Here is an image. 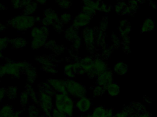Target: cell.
<instances>
[{
    "label": "cell",
    "mask_w": 157,
    "mask_h": 117,
    "mask_svg": "<svg viewBox=\"0 0 157 117\" xmlns=\"http://www.w3.org/2000/svg\"><path fill=\"white\" fill-rule=\"evenodd\" d=\"M25 91L28 93L29 97L32 100L33 104L35 105H39L38 95L35 92L34 89L32 87V85L30 84H27L26 86Z\"/></svg>",
    "instance_id": "21"
},
{
    "label": "cell",
    "mask_w": 157,
    "mask_h": 117,
    "mask_svg": "<svg viewBox=\"0 0 157 117\" xmlns=\"http://www.w3.org/2000/svg\"><path fill=\"white\" fill-rule=\"evenodd\" d=\"M32 2V0H21L20 6L21 8H24Z\"/></svg>",
    "instance_id": "49"
},
{
    "label": "cell",
    "mask_w": 157,
    "mask_h": 117,
    "mask_svg": "<svg viewBox=\"0 0 157 117\" xmlns=\"http://www.w3.org/2000/svg\"><path fill=\"white\" fill-rule=\"evenodd\" d=\"M63 24L62 23L61 21L59 19V21L54 23L53 26L56 32L59 33H60L61 32L62 30V27L63 26Z\"/></svg>",
    "instance_id": "38"
},
{
    "label": "cell",
    "mask_w": 157,
    "mask_h": 117,
    "mask_svg": "<svg viewBox=\"0 0 157 117\" xmlns=\"http://www.w3.org/2000/svg\"><path fill=\"white\" fill-rule=\"evenodd\" d=\"M111 7L110 5H107L104 3L101 4V5L100 7L99 11H102V12H106V13H109L110 11Z\"/></svg>",
    "instance_id": "41"
},
{
    "label": "cell",
    "mask_w": 157,
    "mask_h": 117,
    "mask_svg": "<svg viewBox=\"0 0 157 117\" xmlns=\"http://www.w3.org/2000/svg\"><path fill=\"white\" fill-rule=\"evenodd\" d=\"M47 82L50 85L53 90L59 93L68 94L65 85V80L50 78Z\"/></svg>",
    "instance_id": "10"
},
{
    "label": "cell",
    "mask_w": 157,
    "mask_h": 117,
    "mask_svg": "<svg viewBox=\"0 0 157 117\" xmlns=\"http://www.w3.org/2000/svg\"><path fill=\"white\" fill-rule=\"evenodd\" d=\"M113 82V73L109 69L96 77L97 85L100 86L106 89L108 86Z\"/></svg>",
    "instance_id": "8"
},
{
    "label": "cell",
    "mask_w": 157,
    "mask_h": 117,
    "mask_svg": "<svg viewBox=\"0 0 157 117\" xmlns=\"http://www.w3.org/2000/svg\"><path fill=\"white\" fill-rule=\"evenodd\" d=\"M54 108L69 117H73L75 103L68 94L57 93L54 96Z\"/></svg>",
    "instance_id": "1"
},
{
    "label": "cell",
    "mask_w": 157,
    "mask_h": 117,
    "mask_svg": "<svg viewBox=\"0 0 157 117\" xmlns=\"http://www.w3.org/2000/svg\"><path fill=\"white\" fill-rule=\"evenodd\" d=\"M127 115V113L125 111L119 112L116 115H114V117H126Z\"/></svg>",
    "instance_id": "50"
},
{
    "label": "cell",
    "mask_w": 157,
    "mask_h": 117,
    "mask_svg": "<svg viewBox=\"0 0 157 117\" xmlns=\"http://www.w3.org/2000/svg\"><path fill=\"white\" fill-rule=\"evenodd\" d=\"M3 57V55L2 54V51H0V58H2Z\"/></svg>",
    "instance_id": "60"
},
{
    "label": "cell",
    "mask_w": 157,
    "mask_h": 117,
    "mask_svg": "<svg viewBox=\"0 0 157 117\" xmlns=\"http://www.w3.org/2000/svg\"><path fill=\"white\" fill-rule=\"evenodd\" d=\"M5 75L4 73L2 68V65L0 66V77H2Z\"/></svg>",
    "instance_id": "56"
},
{
    "label": "cell",
    "mask_w": 157,
    "mask_h": 117,
    "mask_svg": "<svg viewBox=\"0 0 157 117\" xmlns=\"http://www.w3.org/2000/svg\"><path fill=\"white\" fill-rule=\"evenodd\" d=\"M14 113L12 106L6 104L0 108V117H11Z\"/></svg>",
    "instance_id": "22"
},
{
    "label": "cell",
    "mask_w": 157,
    "mask_h": 117,
    "mask_svg": "<svg viewBox=\"0 0 157 117\" xmlns=\"http://www.w3.org/2000/svg\"><path fill=\"white\" fill-rule=\"evenodd\" d=\"M38 117H47L45 115H40L39 116H38Z\"/></svg>",
    "instance_id": "61"
},
{
    "label": "cell",
    "mask_w": 157,
    "mask_h": 117,
    "mask_svg": "<svg viewBox=\"0 0 157 117\" xmlns=\"http://www.w3.org/2000/svg\"><path fill=\"white\" fill-rule=\"evenodd\" d=\"M22 114V111L18 110V111H15L13 115L11 117H20V115Z\"/></svg>",
    "instance_id": "52"
},
{
    "label": "cell",
    "mask_w": 157,
    "mask_h": 117,
    "mask_svg": "<svg viewBox=\"0 0 157 117\" xmlns=\"http://www.w3.org/2000/svg\"><path fill=\"white\" fill-rule=\"evenodd\" d=\"M81 64V68L87 74L91 71L94 64V60L91 57H86L79 60Z\"/></svg>",
    "instance_id": "14"
},
{
    "label": "cell",
    "mask_w": 157,
    "mask_h": 117,
    "mask_svg": "<svg viewBox=\"0 0 157 117\" xmlns=\"http://www.w3.org/2000/svg\"><path fill=\"white\" fill-rule=\"evenodd\" d=\"M29 96L26 91L21 93L20 95V104L22 108H25L29 104Z\"/></svg>",
    "instance_id": "28"
},
{
    "label": "cell",
    "mask_w": 157,
    "mask_h": 117,
    "mask_svg": "<svg viewBox=\"0 0 157 117\" xmlns=\"http://www.w3.org/2000/svg\"><path fill=\"white\" fill-rule=\"evenodd\" d=\"M71 19V16L69 13H64L61 16L60 21L62 23L64 24H68L70 23Z\"/></svg>",
    "instance_id": "35"
},
{
    "label": "cell",
    "mask_w": 157,
    "mask_h": 117,
    "mask_svg": "<svg viewBox=\"0 0 157 117\" xmlns=\"http://www.w3.org/2000/svg\"><path fill=\"white\" fill-rule=\"evenodd\" d=\"M31 36L33 38L31 48L33 49H37L45 46L48 38V35L43 33L40 28L33 27L31 30Z\"/></svg>",
    "instance_id": "6"
},
{
    "label": "cell",
    "mask_w": 157,
    "mask_h": 117,
    "mask_svg": "<svg viewBox=\"0 0 157 117\" xmlns=\"http://www.w3.org/2000/svg\"><path fill=\"white\" fill-rule=\"evenodd\" d=\"M9 44H11L14 48L21 49L25 46L27 42L25 38L21 37H18L15 38L10 39Z\"/></svg>",
    "instance_id": "19"
},
{
    "label": "cell",
    "mask_w": 157,
    "mask_h": 117,
    "mask_svg": "<svg viewBox=\"0 0 157 117\" xmlns=\"http://www.w3.org/2000/svg\"><path fill=\"white\" fill-rule=\"evenodd\" d=\"M36 22V17L34 16L22 14L9 19L7 24L12 28L22 31L33 27Z\"/></svg>",
    "instance_id": "2"
},
{
    "label": "cell",
    "mask_w": 157,
    "mask_h": 117,
    "mask_svg": "<svg viewBox=\"0 0 157 117\" xmlns=\"http://www.w3.org/2000/svg\"><path fill=\"white\" fill-rule=\"evenodd\" d=\"M37 8V3L36 2L32 1L28 5L23 8V14L30 15L34 13Z\"/></svg>",
    "instance_id": "24"
},
{
    "label": "cell",
    "mask_w": 157,
    "mask_h": 117,
    "mask_svg": "<svg viewBox=\"0 0 157 117\" xmlns=\"http://www.w3.org/2000/svg\"><path fill=\"white\" fill-rule=\"evenodd\" d=\"M115 11L117 14L120 15L128 14L131 13L129 6L124 2H120L115 5Z\"/></svg>",
    "instance_id": "17"
},
{
    "label": "cell",
    "mask_w": 157,
    "mask_h": 117,
    "mask_svg": "<svg viewBox=\"0 0 157 117\" xmlns=\"http://www.w3.org/2000/svg\"><path fill=\"white\" fill-rule=\"evenodd\" d=\"M10 39L6 37L0 38V51H2L7 47L9 44Z\"/></svg>",
    "instance_id": "34"
},
{
    "label": "cell",
    "mask_w": 157,
    "mask_h": 117,
    "mask_svg": "<svg viewBox=\"0 0 157 117\" xmlns=\"http://www.w3.org/2000/svg\"><path fill=\"white\" fill-rule=\"evenodd\" d=\"M27 62H7L2 65L5 75H10L15 78H19L21 73L30 65Z\"/></svg>",
    "instance_id": "3"
},
{
    "label": "cell",
    "mask_w": 157,
    "mask_h": 117,
    "mask_svg": "<svg viewBox=\"0 0 157 117\" xmlns=\"http://www.w3.org/2000/svg\"><path fill=\"white\" fill-rule=\"evenodd\" d=\"M80 117H92V116L91 114H86V115L84 114V115H83L81 116Z\"/></svg>",
    "instance_id": "57"
},
{
    "label": "cell",
    "mask_w": 157,
    "mask_h": 117,
    "mask_svg": "<svg viewBox=\"0 0 157 117\" xmlns=\"http://www.w3.org/2000/svg\"><path fill=\"white\" fill-rule=\"evenodd\" d=\"M108 69V64L102 59L96 58L94 60L92 69L87 74L90 78H96L98 75L105 72Z\"/></svg>",
    "instance_id": "7"
},
{
    "label": "cell",
    "mask_w": 157,
    "mask_h": 117,
    "mask_svg": "<svg viewBox=\"0 0 157 117\" xmlns=\"http://www.w3.org/2000/svg\"><path fill=\"white\" fill-rule=\"evenodd\" d=\"M11 4L13 7L16 9L21 8L20 6V2L21 0H11Z\"/></svg>",
    "instance_id": "45"
},
{
    "label": "cell",
    "mask_w": 157,
    "mask_h": 117,
    "mask_svg": "<svg viewBox=\"0 0 157 117\" xmlns=\"http://www.w3.org/2000/svg\"><path fill=\"white\" fill-rule=\"evenodd\" d=\"M155 22L150 18L146 19L143 24L142 27V32L144 33L150 32L154 30L155 28Z\"/></svg>",
    "instance_id": "25"
},
{
    "label": "cell",
    "mask_w": 157,
    "mask_h": 117,
    "mask_svg": "<svg viewBox=\"0 0 157 117\" xmlns=\"http://www.w3.org/2000/svg\"><path fill=\"white\" fill-rule=\"evenodd\" d=\"M107 25H108L107 21H106L105 20H103L100 25V30H101L102 32H104L106 30Z\"/></svg>",
    "instance_id": "47"
},
{
    "label": "cell",
    "mask_w": 157,
    "mask_h": 117,
    "mask_svg": "<svg viewBox=\"0 0 157 117\" xmlns=\"http://www.w3.org/2000/svg\"><path fill=\"white\" fill-rule=\"evenodd\" d=\"M114 35V37L113 36V35H112V41L113 42V46H114V47L117 48L120 46V40H119L118 38H117L115 35Z\"/></svg>",
    "instance_id": "48"
},
{
    "label": "cell",
    "mask_w": 157,
    "mask_h": 117,
    "mask_svg": "<svg viewBox=\"0 0 157 117\" xmlns=\"http://www.w3.org/2000/svg\"><path fill=\"white\" fill-rule=\"evenodd\" d=\"M27 76V80L28 83L32 84L36 81L37 76V72L36 68L31 64L25 70L24 72Z\"/></svg>",
    "instance_id": "13"
},
{
    "label": "cell",
    "mask_w": 157,
    "mask_h": 117,
    "mask_svg": "<svg viewBox=\"0 0 157 117\" xmlns=\"http://www.w3.org/2000/svg\"><path fill=\"white\" fill-rule=\"evenodd\" d=\"M106 91L110 96H118L120 93V87L118 84L113 82L108 86Z\"/></svg>",
    "instance_id": "20"
},
{
    "label": "cell",
    "mask_w": 157,
    "mask_h": 117,
    "mask_svg": "<svg viewBox=\"0 0 157 117\" xmlns=\"http://www.w3.org/2000/svg\"><path fill=\"white\" fill-rule=\"evenodd\" d=\"M114 117V115H113V116H111V117Z\"/></svg>",
    "instance_id": "62"
},
{
    "label": "cell",
    "mask_w": 157,
    "mask_h": 117,
    "mask_svg": "<svg viewBox=\"0 0 157 117\" xmlns=\"http://www.w3.org/2000/svg\"><path fill=\"white\" fill-rule=\"evenodd\" d=\"M44 17L51 19L54 22H58L59 20L58 13L51 9H48L44 11Z\"/></svg>",
    "instance_id": "26"
},
{
    "label": "cell",
    "mask_w": 157,
    "mask_h": 117,
    "mask_svg": "<svg viewBox=\"0 0 157 117\" xmlns=\"http://www.w3.org/2000/svg\"><path fill=\"white\" fill-rule=\"evenodd\" d=\"M65 85L68 94L71 97L78 99L86 94V87L74 79L68 78L65 80Z\"/></svg>",
    "instance_id": "4"
},
{
    "label": "cell",
    "mask_w": 157,
    "mask_h": 117,
    "mask_svg": "<svg viewBox=\"0 0 157 117\" xmlns=\"http://www.w3.org/2000/svg\"><path fill=\"white\" fill-rule=\"evenodd\" d=\"M40 17H38V16H37V17H36V21H37V22H40Z\"/></svg>",
    "instance_id": "58"
},
{
    "label": "cell",
    "mask_w": 157,
    "mask_h": 117,
    "mask_svg": "<svg viewBox=\"0 0 157 117\" xmlns=\"http://www.w3.org/2000/svg\"><path fill=\"white\" fill-rule=\"evenodd\" d=\"M39 90H42V91L51 96L52 97H54L55 95L57 93L56 92L53 90L52 87L47 82H43Z\"/></svg>",
    "instance_id": "27"
},
{
    "label": "cell",
    "mask_w": 157,
    "mask_h": 117,
    "mask_svg": "<svg viewBox=\"0 0 157 117\" xmlns=\"http://www.w3.org/2000/svg\"><path fill=\"white\" fill-rule=\"evenodd\" d=\"M58 3L59 6L63 9H68L72 5V3L70 0H55Z\"/></svg>",
    "instance_id": "33"
},
{
    "label": "cell",
    "mask_w": 157,
    "mask_h": 117,
    "mask_svg": "<svg viewBox=\"0 0 157 117\" xmlns=\"http://www.w3.org/2000/svg\"><path fill=\"white\" fill-rule=\"evenodd\" d=\"M51 117H69L67 115L58 111L56 108H53L52 113Z\"/></svg>",
    "instance_id": "37"
},
{
    "label": "cell",
    "mask_w": 157,
    "mask_h": 117,
    "mask_svg": "<svg viewBox=\"0 0 157 117\" xmlns=\"http://www.w3.org/2000/svg\"><path fill=\"white\" fill-rule=\"evenodd\" d=\"M56 46H57V44H56V42L55 41L51 40V41H48V42H46L44 46L47 48H50L52 49Z\"/></svg>",
    "instance_id": "44"
},
{
    "label": "cell",
    "mask_w": 157,
    "mask_h": 117,
    "mask_svg": "<svg viewBox=\"0 0 157 117\" xmlns=\"http://www.w3.org/2000/svg\"><path fill=\"white\" fill-rule=\"evenodd\" d=\"M28 111V117H38L40 115V110L34 104L29 106Z\"/></svg>",
    "instance_id": "30"
},
{
    "label": "cell",
    "mask_w": 157,
    "mask_h": 117,
    "mask_svg": "<svg viewBox=\"0 0 157 117\" xmlns=\"http://www.w3.org/2000/svg\"><path fill=\"white\" fill-rule=\"evenodd\" d=\"M119 29L122 37L128 36L131 31V24L129 21L127 20L121 21Z\"/></svg>",
    "instance_id": "15"
},
{
    "label": "cell",
    "mask_w": 157,
    "mask_h": 117,
    "mask_svg": "<svg viewBox=\"0 0 157 117\" xmlns=\"http://www.w3.org/2000/svg\"><path fill=\"white\" fill-rule=\"evenodd\" d=\"M6 6L3 4L0 3V10H6Z\"/></svg>",
    "instance_id": "55"
},
{
    "label": "cell",
    "mask_w": 157,
    "mask_h": 117,
    "mask_svg": "<svg viewBox=\"0 0 157 117\" xmlns=\"http://www.w3.org/2000/svg\"><path fill=\"white\" fill-rule=\"evenodd\" d=\"M38 98V106L42 110L43 115L47 117H51L52 113L54 108L52 97L39 90Z\"/></svg>",
    "instance_id": "5"
},
{
    "label": "cell",
    "mask_w": 157,
    "mask_h": 117,
    "mask_svg": "<svg viewBox=\"0 0 157 117\" xmlns=\"http://www.w3.org/2000/svg\"><path fill=\"white\" fill-rule=\"evenodd\" d=\"M82 13L87 14L92 17H93L96 14V12H97V11L94 10V9L90 8V7L85 6V5H84V6L82 7Z\"/></svg>",
    "instance_id": "36"
},
{
    "label": "cell",
    "mask_w": 157,
    "mask_h": 117,
    "mask_svg": "<svg viewBox=\"0 0 157 117\" xmlns=\"http://www.w3.org/2000/svg\"><path fill=\"white\" fill-rule=\"evenodd\" d=\"M92 91L94 97H99L104 94L106 91V89L100 86L97 85V86L93 87Z\"/></svg>",
    "instance_id": "32"
},
{
    "label": "cell",
    "mask_w": 157,
    "mask_h": 117,
    "mask_svg": "<svg viewBox=\"0 0 157 117\" xmlns=\"http://www.w3.org/2000/svg\"><path fill=\"white\" fill-rule=\"evenodd\" d=\"M6 89L4 87H0V103L6 96Z\"/></svg>",
    "instance_id": "43"
},
{
    "label": "cell",
    "mask_w": 157,
    "mask_h": 117,
    "mask_svg": "<svg viewBox=\"0 0 157 117\" xmlns=\"http://www.w3.org/2000/svg\"><path fill=\"white\" fill-rule=\"evenodd\" d=\"M64 74L69 79H74L76 76V72L73 63L65 65L64 68Z\"/></svg>",
    "instance_id": "23"
},
{
    "label": "cell",
    "mask_w": 157,
    "mask_h": 117,
    "mask_svg": "<svg viewBox=\"0 0 157 117\" xmlns=\"http://www.w3.org/2000/svg\"><path fill=\"white\" fill-rule=\"evenodd\" d=\"M36 2L41 4H46L47 3V0H36Z\"/></svg>",
    "instance_id": "54"
},
{
    "label": "cell",
    "mask_w": 157,
    "mask_h": 117,
    "mask_svg": "<svg viewBox=\"0 0 157 117\" xmlns=\"http://www.w3.org/2000/svg\"><path fill=\"white\" fill-rule=\"evenodd\" d=\"M92 102L87 97H82L77 99L75 103V108L81 114H86L91 109Z\"/></svg>",
    "instance_id": "9"
},
{
    "label": "cell",
    "mask_w": 157,
    "mask_h": 117,
    "mask_svg": "<svg viewBox=\"0 0 157 117\" xmlns=\"http://www.w3.org/2000/svg\"><path fill=\"white\" fill-rule=\"evenodd\" d=\"M83 37L85 44L90 50L94 51L93 48L94 41V29L90 27H86L83 31Z\"/></svg>",
    "instance_id": "11"
},
{
    "label": "cell",
    "mask_w": 157,
    "mask_h": 117,
    "mask_svg": "<svg viewBox=\"0 0 157 117\" xmlns=\"http://www.w3.org/2000/svg\"><path fill=\"white\" fill-rule=\"evenodd\" d=\"M64 48L63 46H56L54 47L52 50H53L54 52H56V53H62L63 52V50H64Z\"/></svg>",
    "instance_id": "46"
},
{
    "label": "cell",
    "mask_w": 157,
    "mask_h": 117,
    "mask_svg": "<svg viewBox=\"0 0 157 117\" xmlns=\"http://www.w3.org/2000/svg\"><path fill=\"white\" fill-rule=\"evenodd\" d=\"M111 51V49H105L103 51V56L108 57L109 56V55H110Z\"/></svg>",
    "instance_id": "51"
},
{
    "label": "cell",
    "mask_w": 157,
    "mask_h": 117,
    "mask_svg": "<svg viewBox=\"0 0 157 117\" xmlns=\"http://www.w3.org/2000/svg\"><path fill=\"white\" fill-rule=\"evenodd\" d=\"M129 5L131 12L136 11L137 8V4L136 1L130 0L129 2Z\"/></svg>",
    "instance_id": "40"
},
{
    "label": "cell",
    "mask_w": 157,
    "mask_h": 117,
    "mask_svg": "<svg viewBox=\"0 0 157 117\" xmlns=\"http://www.w3.org/2000/svg\"><path fill=\"white\" fill-rule=\"evenodd\" d=\"M106 108L102 106L96 107L93 109L91 115L92 117H102L106 112Z\"/></svg>",
    "instance_id": "29"
},
{
    "label": "cell",
    "mask_w": 157,
    "mask_h": 117,
    "mask_svg": "<svg viewBox=\"0 0 157 117\" xmlns=\"http://www.w3.org/2000/svg\"><path fill=\"white\" fill-rule=\"evenodd\" d=\"M41 24L44 26L48 27V26L53 25L55 23L54 21L51 20V19H48V18L44 17L43 19L41 20Z\"/></svg>",
    "instance_id": "39"
},
{
    "label": "cell",
    "mask_w": 157,
    "mask_h": 117,
    "mask_svg": "<svg viewBox=\"0 0 157 117\" xmlns=\"http://www.w3.org/2000/svg\"><path fill=\"white\" fill-rule=\"evenodd\" d=\"M114 72L120 75L126 74L128 71V67L127 64L123 62H118L113 67Z\"/></svg>",
    "instance_id": "16"
},
{
    "label": "cell",
    "mask_w": 157,
    "mask_h": 117,
    "mask_svg": "<svg viewBox=\"0 0 157 117\" xmlns=\"http://www.w3.org/2000/svg\"><path fill=\"white\" fill-rule=\"evenodd\" d=\"M6 29V27L2 24L0 23V32H4Z\"/></svg>",
    "instance_id": "53"
},
{
    "label": "cell",
    "mask_w": 157,
    "mask_h": 117,
    "mask_svg": "<svg viewBox=\"0 0 157 117\" xmlns=\"http://www.w3.org/2000/svg\"><path fill=\"white\" fill-rule=\"evenodd\" d=\"M92 16L87 14L81 13L75 18L73 26L78 29L79 27L87 25L92 19Z\"/></svg>",
    "instance_id": "12"
},
{
    "label": "cell",
    "mask_w": 157,
    "mask_h": 117,
    "mask_svg": "<svg viewBox=\"0 0 157 117\" xmlns=\"http://www.w3.org/2000/svg\"><path fill=\"white\" fill-rule=\"evenodd\" d=\"M17 88L16 86H10L6 89V96L9 99L13 100L16 97L17 94Z\"/></svg>",
    "instance_id": "31"
},
{
    "label": "cell",
    "mask_w": 157,
    "mask_h": 117,
    "mask_svg": "<svg viewBox=\"0 0 157 117\" xmlns=\"http://www.w3.org/2000/svg\"><path fill=\"white\" fill-rule=\"evenodd\" d=\"M81 46V39L78 36L73 41V46L75 49H78Z\"/></svg>",
    "instance_id": "42"
},
{
    "label": "cell",
    "mask_w": 157,
    "mask_h": 117,
    "mask_svg": "<svg viewBox=\"0 0 157 117\" xmlns=\"http://www.w3.org/2000/svg\"><path fill=\"white\" fill-rule=\"evenodd\" d=\"M77 28L75 27L73 25L69 27L66 30L65 34V37L68 41L73 42L76 38L78 36Z\"/></svg>",
    "instance_id": "18"
},
{
    "label": "cell",
    "mask_w": 157,
    "mask_h": 117,
    "mask_svg": "<svg viewBox=\"0 0 157 117\" xmlns=\"http://www.w3.org/2000/svg\"><path fill=\"white\" fill-rule=\"evenodd\" d=\"M144 0H136V2H138L140 3H142L144 2Z\"/></svg>",
    "instance_id": "59"
}]
</instances>
